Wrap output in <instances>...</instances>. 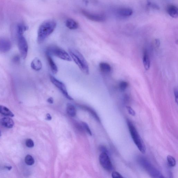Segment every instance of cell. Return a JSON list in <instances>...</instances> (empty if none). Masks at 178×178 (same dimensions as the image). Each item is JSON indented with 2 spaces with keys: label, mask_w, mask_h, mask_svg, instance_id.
<instances>
[{
  "label": "cell",
  "mask_w": 178,
  "mask_h": 178,
  "mask_svg": "<svg viewBox=\"0 0 178 178\" xmlns=\"http://www.w3.org/2000/svg\"><path fill=\"white\" fill-rule=\"evenodd\" d=\"M57 22L54 20L44 21L40 25L38 31L37 42L42 44L54 31Z\"/></svg>",
  "instance_id": "obj_1"
},
{
  "label": "cell",
  "mask_w": 178,
  "mask_h": 178,
  "mask_svg": "<svg viewBox=\"0 0 178 178\" xmlns=\"http://www.w3.org/2000/svg\"><path fill=\"white\" fill-rule=\"evenodd\" d=\"M68 52L72 60L77 64L81 71L86 75H88L90 74L88 65L83 55L75 49H69Z\"/></svg>",
  "instance_id": "obj_2"
},
{
  "label": "cell",
  "mask_w": 178,
  "mask_h": 178,
  "mask_svg": "<svg viewBox=\"0 0 178 178\" xmlns=\"http://www.w3.org/2000/svg\"><path fill=\"white\" fill-rule=\"evenodd\" d=\"M127 124L130 134L135 143L141 153H145L146 151V146L135 127L132 123L128 120H127Z\"/></svg>",
  "instance_id": "obj_3"
},
{
  "label": "cell",
  "mask_w": 178,
  "mask_h": 178,
  "mask_svg": "<svg viewBox=\"0 0 178 178\" xmlns=\"http://www.w3.org/2000/svg\"><path fill=\"white\" fill-rule=\"evenodd\" d=\"M138 161L140 165L151 176V177L155 178L165 177L161 172L146 158L140 157L138 159Z\"/></svg>",
  "instance_id": "obj_4"
},
{
  "label": "cell",
  "mask_w": 178,
  "mask_h": 178,
  "mask_svg": "<svg viewBox=\"0 0 178 178\" xmlns=\"http://www.w3.org/2000/svg\"><path fill=\"white\" fill-rule=\"evenodd\" d=\"M46 54L54 56L62 60L67 61H71L72 60L69 54L63 49L57 46H51L47 48Z\"/></svg>",
  "instance_id": "obj_5"
},
{
  "label": "cell",
  "mask_w": 178,
  "mask_h": 178,
  "mask_svg": "<svg viewBox=\"0 0 178 178\" xmlns=\"http://www.w3.org/2000/svg\"><path fill=\"white\" fill-rule=\"evenodd\" d=\"M49 78L52 83L64 95V97L70 100H73L74 99L69 95L65 85L62 81L57 79L52 75H49Z\"/></svg>",
  "instance_id": "obj_6"
},
{
  "label": "cell",
  "mask_w": 178,
  "mask_h": 178,
  "mask_svg": "<svg viewBox=\"0 0 178 178\" xmlns=\"http://www.w3.org/2000/svg\"><path fill=\"white\" fill-rule=\"evenodd\" d=\"M99 159L101 165L105 170L110 171L113 170V165L108 153L102 152L99 155Z\"/></svg>",
  "instance_id": "obj_7"
},
{
  "label": "cell",
  "mask_w": 178,
  "mask_h": 178,
  "mask_svg": "<svg viewBox=\"0 0 178 178\" xmlns=\"http://www.w3.org/2000/svg\"><path fill=\"white\" fill-rule=\"evenodd\" d=\"M19 50L22 58L25 59L27 56L28 47L27 41L23 35L18 36Z\"/></svg>",
  "instance_id": "obj_8"
},
{
  "label": "cell",
  "mask_w": 178,
  "mask_h": 178,
  "mask_svg": "<svg viewBox=\"0 0 178 178\" xmlns=\"http://www.w3.org/2000/svg\"><path fill=\"white\" fill-rule=\"evenodd\" d=\"M82 13L87 18L93 21L102 22L105 21V16L104 15L90 12L87 10H82Z\"/></svg>",
  "instance_id": "obj_9"
},
{
  "label": "cell",
  "mask_w": 178,
  "mask_h": 178,
  "mask_svg": "<svg viewBox=\"0 0 178 178\" xmlns=\"http://www.w3.org/2000/svg\"><path fill=\"white\" fill-rule=\"evenodd\" d=\"M11 47L10 41L6 39H0V51L3 52H8L10 49Z\"/></svg>",
  "instance_id": "obj_10"
},
{
  "label": "cell",
  "mask_w": 178,
  "mask_h": 178,
  "mask_svg": "<svg viewBox=\"0 0 178 178\" xmlns=\"http://www.w3.org/2000/svg\"><path fill=\"white\" fill-rule=\"evenodd\" d=\"M167 11L168 14L171 17L176 18L178 16V9L177 7L175 5H169L167 8Z\"/></svg>",
  "instance_id": "obj_11"
},
{
  "label": "cell",
  "mask_w": 178,
  "mask_h": 178,
  "mask_svg": "<svg viewBox=\"0 0 178 178\" xmlns=\"http://www.w3.org/2000/svg\"><path fill=\"white\" fill-rule=\"evenodd\" d=\"M0 123L3 126L8 129H11L14 125V122L11 118L5 117L0 120Z\"/></svg>",
  "instance_id": "obj_12"
},
{
  "label": "cell",
  "mask_w": 178,
  "mask_h": 178,
  "mask_svg": "<svg viewBox=\"0 0 178 178\" xmlns=\"http://www.w3.org/2000/svg\"><path fill=\"white\" fill-rule=\"evenodd\" d=\"M46 55L47 59L48 62L49 64L52 72L53 74H57L58 72V66L54 62L51 56L47 54H46Z\"/></svg>",
  "instance_id": "obj_13"
},
{
  "label": "cell",
  "mask_w": 178,
  "mask_h": 178,
  "mask_svg": "<svg viewBox=\"0 0 178 178\" xmlns=\"http://www.w3.org/2000/svg\"><path fill=\"white\" fill-rule=\"evenodd\" d=\"M118 13L121 16L127 17L132 15L133 13V10L130 8H120L118 11Z\"/></svg>",
  "instance_id": "obj_14"
},
{
  "label": "cell",
  "mask_w": 178,
  "mask_h": 178,
  "mask_svg": "<svg viewBox=\"0 0 178 178\" xmlns=\"http://www.w3.org/2000/svg\"><path fill=\"white\" fill-rule=\"evenodd\" d=\"M31 66L32 68L35 70L40 71L42 68V62L38 58L36 57L32 61Z\"/></svg>",
  "instance_id": "obj_15"
},
{
  "label": "cell",
  "mask_w": 178,
  "mask_h": 178,
  "mask_svg": "<svg viewBox=\"0 0 178 178\" xmlns=\"http://www.w3.org/2000/svg\"><path fill=\"white\" fill-rule=\"evenodd\" d=\"M65 25L70 30H76L79 27V24L75 20L73 19H67L65 22Z\"/></svg>",
  "instance_id": "obj_16"
},
{
  "label": "cell",
  "mask_w": 178,
  "mask_h": 178,
  "mask_svg": "<svg viewBox=\"0 0 178 178\" xmlns=\"http://www.w3.org/2000/svg\"><path fill=\"white\" fill-rule=\"evenodd\" d=\"M143 63L144 67L146 70H148L150 68V61L149 55L147 51H145L144 52Z\"/></svg>",
  "instance_id": "obj_17"
},
{
  "label": "cell",
  "mask_w": 178,
  "mask_h": 178,
  "mask_svg": "<svg viewBox=\"0 0 178 178\" xmlns=\"http://www.w3.org/2000/svg\"><path fill=\"white\" fill-rule=\"evenodd\" d=\"M79 107L82 109L88 111L89 113H91V115L96 119L97 121L100 122V120L99 119V117H98L95 111L93 109L86 105H79Z\"/></svg>",
  "instance_id": "obj_18"
},
{
  "label": "cell",
  "mask_w": 178,
  "mask_h": 178,
  "mask_svg": "<svg viewBox=\"0 0 178 178\" xmlns=\"http://www.w3.org/2000/svg\"><path fill=\"white\" fill-rule=\"evenodd\" d=\"M0 113L7 116L13 117L14 114L8 108L4 106L0 105Z\"/></svg>",
  "instance_id": "obj_19"
},
{
  "label": "cell",
  "mask_w": 178,
  "mask_h": 178,
  "mask_svg": "<svg viewBox=\"0 0 178 178\" xmlns=\"http://www.w3.org/2000/svg\"><path fill=\"white\" fill-rule=\"evenodd\" d=\"M66 111L68 114L71 117H74L76 114V108L71 104H68L67 105Z\"/></svg>",
  "instance_id": "obj_20"
},
{
  "label": "cell",
  "mask_w": 178,
  "mask_h": 178,
  "mask_svg": "<svg viewBox=\"0 0 178 178\" xmlns=\"http://www.w3.org/2000/svg\"><path fill=\"white\" fill-rule=\"evenodd\" d=\"M99 67L103 73H109L111 71V66L109 64L105 62H101L99 63Z\"/></svg>",
  "instance_id": "obj_21"
},
{
  "label": "cell",
  "mask_w": 178,
  "mask_h": 178,
  "mask_svg": "<svg viewBox=\"0 0 178 178\" xmlns=\"http://www.w3.org/2000/svg\"><path fill=\"white\" fill-rule=\"evenodd\" d=\"M28 29V27L24 24H19L17 28L18 36L23 35L24 32L27 30Z\"/></svg>",
  "instance_id": "obj_22"
},
{
  "label": "cell",
  "mask_w": 178,
  "mask_h": 178,
  "mask_svg": "<svg viewBox=\"0 0 178 178\" xmlns=\"http://www.w3.org/2000/svg\"><path fill=\"white\" fill-rule=\"evenodd\" d=\"M25 162L27 165L31 166L35 163V160L31 155L28 154L25 157Z\"/></svg>",
  "instance_id": "obj_23"
},
{
  "label": "cell",
  "mask_w": 178,
  "mask_h": 178,
  "mask_svg": "<svg viewBox=\"0 0 178 178\" xmlns=\"http://www.w3.org/2000/svg\"><path fill=\"white\" fill-rule=\"evenodd\" d=\"M168 165L171 167H174L176 164V161L175 158L172 156L168 155L167 157Z\"/></svg>",
  "instance_id": "obj_24"
},
{
  "label": "cell",
  "mask_w": 178,
  "mask_h": 178,
  "mask_svg": "<svg viewBox=\"0 0 178 178\" xmlns=\"http://www.w3.org/2000/svg\"><path fill=\"white\" fill-rule=\"evenodd\" d=\"M128 86V83L126 81H122L120 82L119 88L121 91H124L126 90Z\"/></svg>",
  "instance_id": "obj_25"
},
{
  "label": "cell",
  "mask_w": 178,
  "mask_h": 178,
  "mask_svg": "<svg viewBox=\"0 0 178 178\" xmlns=\"http://www.w3.org/2000/svg\"><path fill=\"white\" fill-rule=\"evenodd\" d=\"M147 6L150 8L155 9V10H159L160 9V7L158 5L155 4V3H151V2H148V4H147Z\"/></svg>",
  "instance_id": "obj_26"
},
{
  "label": "cell",
  "mask_w": 178,
  "mask_h": 178,
  "mask_svg": "<svg viewBox=\"0 0 178 178\" xmlns=\"http://www.w3.org/2000/svg\"><path fill=\"white\" fill-rule=\"evenodd\" d=\"M25 144L28 148H32L34 146V141L31 139H27L25 141Z\"/></svg>",
  "instance_id": "obj_27"
},
{
  "label": "cell",
  "mask_w": 178,
  "mask_h": 178,
  "mask_svg": "<svg viewBox=\"0 0 178 178\" xmlns=\"http://www.w3.org/2000/svg\"><path fill=\"white\" fill-rule=\"evenodd\" d=\"M82 125L83 126L84 128L85 129L86 131L90 135H92V133L91 130H90V128L88 126V125L86 123L83 122L82 123Z\"/></svg>",
  "instance_id": "obj_28"
},
{
  "label": "cell",
  "mask_w": 178,
  "mask_h": 178,
  "mask_svg": "<svg viewBox=\"0 0 178 178\" xmlns=\"http://www.w3.org/2000/svg\"><path fill=\"white\" fill-rule=\"evenodd\" d=\"M112 177L113 178H123L122 176L117 171H113L112 173Z\"/></svg>",
  "instance_id": "obj_29"
},
{
  "label": "cell",
  "mask_w": 178,
  "mask_h": 178,
  "mask_svg": "<svg viewBox=\"0 0 178 178\" xmlns=\"http://www.w3.org/2000/svg\"><path fill=\"white\" fill-rule=\"evenodd\" d=\"M126 108L127 109V110L129 114L133 116L135 115V111L131 107L126 106Z\"/></svg>",
  "instance_id": "obj_30"
},
{
  "label": "cell",
  "mask_w": 178,
  "mask_h": 178,
  "mask_svg": "<svg viewBox=\"0 0 178 178\" xmlns=\"http://www.w3.org/2000/svg\"><path fill=\"white\" fill-rule=\"evenodd\" d=\"M174 93L175 97L176 102L177 104L178 101V89L177 88H175L174 89Z\"/></svg>",
  "instance_id": "obj_31"
},
{
  "label": "cell",
  "mask_w": 178,
  "mask_h": 178,
  "mask_svg": "<svg viewBox=\"0 0 178 178\" xmlns=\"http://www.w3.org/2000/svg\"><path fill=\"white\" fill-rule=\"evenodd\" d=\"M75 125L76 126V129H77L78 131H80V132H81V133H83L84 131V129L83 128H82V127L81 126L80 124L76 123L75 124Z\"/></svg>",
  "instance_id": "obj_32"
},
{
  "label": "cell",
  "mask_w": 178,
  "mask_h": 178,
  "mask_svg": "<svg viewBox=\"0 0 178 178\" xmlns=\"http://www.w3.org/2000/svg\"><path fill=\"white\" fill-rule=\"evenodd\" d=\"M154 43H155V46L158 48L160 45V41L159 39H155L154 40Z\"/></svg>",
  "instance_id": "obj_33"
},
{
  "label": "cell",
  "mask_w": 178,
  "mask_h": 178,
  "mask_svg": "<svg viewBox=\"0 0 178 178\" xmlns=\"http://www.w3.org/2000/svg\"><path fill=\"white\" fill-rule=\"evenodd\" d=\"M13 61L14 62H15V63H18L20 61L19 57L18 56H16L14 58Z\"/></svg>",
  "instance_id": "obj_34"
},
{
  "label": "cell",
  "mask_w": 178,
  "mask_h": 178,
  "mask_svg": "<svg viewBox=\"0 0 178 178\" xmlns=\"http://www.w3.org/2000/svg\"><path fill=\"white\" fill-rule=\"evenodd\" d=\"M100 150L102 151V152H106V153H108L107 150L106 148L105 147H103V146H101L100 147Z\"/></svg>",
  "instance_id": "obj_35"
},
{
  "label": "cell",
  "mask_w": 178,
  "mask_h": 178,
  "mask_svg": "<svg viewBox=\"0 0 178 178\" xmlns=\"http://www.w3.org/2000/svg\"><path fill=\"white\" fill-rule=\"evenodd\" d=\"M47 102L50 104H53L54 102V99L52 97H49L47 100Z\"/></svg>",
  "instance_id": "obj_36"
},
{
  "label": "cell",
  "mask_w": 178,
  "mask_h": 178,
  "mask_svg": "<svg viewBox=\"0 0 178 178\" xmlns=\"http://www.w3.org/2000/svg\"><path fill=\"white\" fill-rule=\"evenodd\" d=\"M52 118V116H51V115H50L49 114H47L46 119L47 120H51Z\"/></svg>",
  "instance_id": "obj_37"
},
{
  "label": "cell",
  "mask_w": 178,
  "mask_h": 178,
  "mask_svg": "<svg viewBox=\"0 0 178 178\" xmlns=\"http://www.w3.org/2000/svg\"><path fill=\"white\" fill-rule=\"evenodd\" d=\"M5 168H6L7 170H10L12 169V166H6L5 167Z\"/></svg>",
  "instance_id": "obj_38"
},
{
  "label": "cell",
  "mask_w": 178,
  "mask_h": 178,
  "mask_svg": "<svg viewBox=\"0 0 178 178\" xmlns=\"http://www.w3.org/2000/svg\"><path fill=\"white\" fill-rule=\"evenodd\" d=\"M83 1L84 2V3H85L87 5L88 3V0H83Z\"/></svg>",
  "instance_id": "obj_39"
},
{
  "label": "cell",
  "mask_w": 178,
  "mask_h": 178,
  "mask_svg": "<svg viewBox=\"0 0 178 178\" xmlns=\"http://www.w3.org/2000/svg\"><path fill=\"white\" fill-rule=\"evenodd\" d=\"M1 135H2V133H1V131H0V137L1 136Z\"/></svg>",
  "instance_id": "obj_40"
}]
</instances>
